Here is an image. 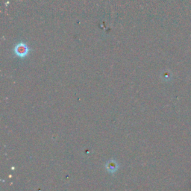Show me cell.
<instances>
[{"mask_svg": "<svg viewBox=\"0 0 191 191\" xmlns=\"http://www.w3.org/2000/svg\"><path fill=\"white\" fill-rule=\"evenodd\" d=\"M28 52V48L25 44L20 43L16 47V53L19 56H25Z\"/></svg>", "mask_w": 191, "mask_h": 191, "instance_id": "obj_1", "label": "cell"}]
</instances>
